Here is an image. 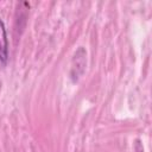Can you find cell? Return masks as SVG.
<instances>
[{
  "label": "cell",
  "instance_id": "cell-1",
  "mask_svg": "<svg viewBox=\"0 0 152 152\" xmlns=\"http://www.w3.org/2000/svg\"><path fill=\"white\" fill-rule=\"evenodd\" d=\"M8 61V38L5 23L0 19V63L6 65Z\"/></svg>",
  "mask_w": 152,
  "mask_h": 152
},
{
  "label": "cell",
  "instance_id": "cell-2",
  "mask_svg": "<svg viewBox=\"0 0 152 152\" xmlns=\"http://www.w3.org/2000/svg\"><path fill=\"white\" fill-rule=\"evenodd\" d=\"M134 150H135V152H144V147H142V145H141V142H140V140H139V139H138V140H135Z\"/></svg>",
  "mask_w": 152,
  "mask_h": 152
}]
</instances>
